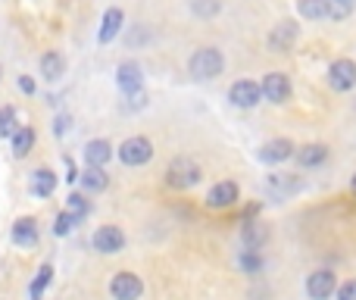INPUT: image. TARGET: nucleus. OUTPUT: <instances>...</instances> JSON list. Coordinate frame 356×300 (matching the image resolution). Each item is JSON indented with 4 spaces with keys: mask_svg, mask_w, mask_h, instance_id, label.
<instances>
[{
    "mask_svg": "<svg viewBox=\"0 0 356 300\" xmlns=\"http://www.w3.org/2000/svg\"><path fill=\"white\" fill-rule=\"evenodd\" d=\"M225 72V54L213 44H203L188 56V75L194 81H213Z\"/></svg>",
    "mask_w": 356,
    "mask_h": 300,
    "instance_id": "f257e3e1",
    "label": "nucleus"
},
{
    "mask_svg": "<svg viewBox=\"0 0 356 300\" xmlns=\"http://www.w3.org/2000/svg\"><path fill=\"white\" fill-rule=\"evenodd\" d=\"M266 241H269V226L259 219H244V226H241V244H244V251H263Z\"/></svg>",
    "mask_w": 356,
    "mask_h": 300,
    "instance_id": "dca6fc26",
    "label": "nucleus"
},
{
    "mask_svg": "<svg viewBox=\"0 0 356 300\" xmlns=\"http://www.w3.org/2000/svg\"><path fill=\"white\" fill-rule=\"evenodd\" d=\"M222 10V0H191V13L197 19H216Z\"/></svg>",
    "mask_w": 356,
    "mask_h": 300,
    "instance_id": "bb28decb",
    "label": "nucleus"
},
{
    "mask_svg": "<svg viewBox=\"0 0 356 300\" xmlns=\"http://www.w3.org/2000/svg\"><path fill=\"white\" fill-rule=\"evenodd\" d=\"M16 88L25 94V97H31V94L38 91V88H35V79H31V75H19V79H16Z\"/></svg>",
    "mask_w": 356,
    "mask_h": 300,
    "instance_id": "72a5a7b5",
    "label": "nucleus"
},
{
    "mask_svg": "<svg viewBox=\"0 0 356 300\" xmlns=\"http://www.w3.org/2000/svg\"><path fill=\"white\" fill-rule=\"evenodd\" d=\"M338 291V276L332 269H316L313 276L307 278V294L309 300H328Z\"/></svg>",
    "mask_w": 356,
    "mask_h": 300,
    "instance_id": "f8f14e48",
    "label": "nucleus"
},
{
    "mask_svg": "<svg viewBox=\"0 0 356 300\" xmlns=\"http://www.w3.org/2000/svg\"><path fill=\"white\" fill-rule=\"evenodd\" d=\"M294 153H297V148H294V141H291V138H272V141H266L263 148L257 150V157H259V163L275 166V163L291 159Z\"/></svg>",
    "mask_w": 356,
    "mask_h": 300,
    "instance_id": "9b49d317",
    "label": "nucleus"
},
{
    "mask_svg": "<svg viewBox=\"0 0 356 300\" xmlns=\"http://www.w3.org/2000/svg\"><path fill=\"white\" fill-rule=\"evenodd\" d=\"M353 6H356V0H328V16L332 19H347L353 13Z\"/></svg>",
    "mask_w": 356,
    "mask_h": 300,
    "instance_id": "7c9ffc66",
    "label": "nucleus"
},
{
    "mask_svg": "<svg viewBox=\"0 0 356 300\" xmlns=\"http://www.w3.org/2000/svg\"><path fill=\"white\" fill-rule=\"evenodd\" d=\"M241 197V188L234 182H216L213 188L207 191V207L209 210H228L234 207Z\"/></svg>",
    "mask_w": 356,
    "mask_h": 300,
    "instance_id": "4468645a",
    "label": "nucleus"
},
{
    "mask_svg": "<svg viewBox=\"0 0 356 300\" xmlns=\"http://www.w3.org/2000/svg\"><path fill=\"white\" fill-rule=\"evenodd\" d=\"M94 251L104 253V257H116V253L125 251V232L119 226H100L91 238Z\"/></svg>",
    "mask_w": 356,
    "mask_h": 300,
    "instance_id": "6e6552de",
    "label": "nucleus"
},
{
    "mask_svg": "<svg viewBox=\"0 0 356 300\" xmlns=\"http://www.w3.org/2000/svg\"><path fill=\"white\" fill-rule=\"evenodd\" d=\"M54 191H56V172L50 169V166H41V169L31 172V194L47 200Z\"/></svg>",
    "mask_w": 356,
    "mask_h": 300,
    "instance_id": "a211bd4d",
    "label": "nucleus"
},
{
    "mask_svg": "<svg viewBox=\"0 0 356 300\" xmlns=\"http://www.w3.org/2000/svg\"><path fill=\"white\" fill-rule=\"evenodd\" d=\"M294 159L303 169H316V166H322L328 159V148L325 144H303V148H297Z\"/></svg>",
    "mask_w": 356,
    "mask_h": 300,
    "instance_id": "412c9836",
    "label": "nucleus"
},
{
    "mask_svg": "<svg viewBox=\"0 0 356 300\" xmlns=\"http://www.w3.org/2000/svg\"><path fill=\"white\" fill-rule=\"evenodd\" d=\"M297 38H300V25H297L294 19H282V22L269 31L266 44H269L272 54H288V50L297 44Z\"/></svg>",
    "mask_w": 356,
    "mask_h": 300,
    "instance_id": "1a4fd4ad",
    "label": "nucleus"
},
{
    "mask_svg": "<svg viewBox=\"0 0 356 300\" xmlns=\"http://www.w3.org/2000/svg\"><path fill=\"white\" fill-rule=\"evenodd\" d=\"M238 266L247 272V276H257V272L263 269V253H259V251H241Z\"/></svg>",
    "mask_w": 356,
    "mask_h": 300,
    "instance_id": "cd10ccee",
    "label": "nucleus"
},
{
    "mask_svg": "<svg viewBox=\"0 0 356 300\" xmlns=\"http://www.w3.org/2000/svg\"><path fill=\"white\" fill-rule=\"evenodd\" d=\"M10 241L16 247H35L38 244V219L35 216H19L10 228Z\"/></svg>",
    "mask_w": 356,
    "mask_h": 300,
    "instance_id": "f3484780",
    "label": "nucleus"
},
{
    "mask_svg": "<svg viewBox=\"0 0 356 300\" xmlns=\"http://www.w3.org/2000/svg\"><path fill=\"white\" fill-rule=\"evenodd\" d=\"M154 141L150 138H144V135H131V138H125L122 144H119V150H116V157H119V163L122 166H131V169H138V166H147L150 159H154Z\"/></svg>",
    "mask_w": 356,
    "mask_h": 300,
    "instance_id": "7ed1b4c3",
    "label": "nucleus"
},
{
    "mask_svg": "<svg viewBox=\"0 0 356 300\" xmlns=\"http://www.w3.org/2000/svg\"><path fill=\"white\" fill-rule=\"evenodd\" d=\"M228 100H232V106H238V110H253V106H259V100H263V88L253 79H238L228 88Z\"/></svg>",
    "mask_w": 356,
    "mask_h": 300,
    "instance_id": "423d86ee",
    "label": "nucleus"
},
{
    "mask_svg": "<svg viewBox=\"0 0 356 300\" xmlns=\"http://www.w3.org/2000/svg\"><path fill=\"white\" fill-rule=\"evenodd\" d=\"M266 188H269V194L272 197H291V194H297V191L303 188V182L297 175H288V172H284V175H269L266 178Z\"/></svg>",
    "mask_w": 356,
    "mask_h": 300,
    "instance_id": "6ab92c4d",
    "label": "nucleus"
},
{
    "mask_svg": "<svg viewBox=\"0 0 356 300\" xmlns=\"http://www.w3.org/2000/svg\"><path fill=\"white\" fill-rule=\"evenodd\" d=\"M110 297L113 300H141L144 297V282L135 272H116L110 282Z\"/></svg>",
    "mask_w": 356,
    "mask_h": 300,
    "instance_id": "9d476101",
    "label": "nucleus"
},
{
    "mask_svg": "<svg viewBox=\"0 0 356 300\" xmlns=\"http://www.w3.org/2000/svg\"><path fill=\"white\" fill-rule=\"evenodd\" d=\"M66 210H69V213H72L75 216V219H85V216L88 213H91V203H88V197L85 194H69V203H66Z\"/></svg>",
    "mask_w": 356,
    "mask_h": 300,
    "instance_id": "c756f323",
    "label": "nucleus"
},
{
    "mask_svg": "<svg viewBox=\"0 0 356 300\" xmlns=\"http://www.w3.org/2000/svg\"><path fill=\"white\" fill-rule=\"evenodd\" d=\"M38 75H41L44 81H60L63 75H66V56L60 54V50H44L41 60H38Z\"/></svg>",
    "mask_w": 356,
    "mask_h": 300,
    "instance_id": "2eb2a0df",
    "label": "nucleus"
},
{
    "mask_svg": "<svg viewBox=\"0 0 356 300\" xmlns=\"http://www.w3.org/2000/svg\"><path fill=\"white\" fill-rule=\"evenodd\" d=\"M259 88H263V100H269V104H275V106L288 104L291 94H294V85H291L288 72H266Z\"/></svg>",
    "mask_w": 356,
    "mask_h": 300,
    "instance_id": "39448f33",
    "label": "nucleus"
},
{
    "mask_svg": "<svg viewBox=\"0 0 356 300\" xmlns=\"http://www.w3.org/2000/svg\"><path fill=\"white\" fill-rule=\"evenodd\" d=\"M116 88L125 97H135L144 91V69L138 60H122L116 66Z\"/></svg>",
    "mask_w": 356,
    "mask_h": 300,
    "instance_id": "20e7f679",
    "label": "nucleus"
},
{
    "mask_svg": "<svg viewBox=\"0 0 356 300\" xmlns=\"http://www.w3.org/2000/svg\"><path fill=\"white\" fill-rule=\"evenodd\" d=\"M113 157V144L106 141V138H91V141L85 144V163L88 166H100L104 169L106 163H110Z\"/></svg>",
    "mask_w": 356,
    "mask_h": 300,
    "instance_id": "aec40b11",
    "label": "nucleus"
},
{
    "mask_svg": "<svg viewBox=\"0 0 356 300\" xmlns=\"http://www.w3.org/2000/svg\"><path fill=\"white\" fill-rule=\"evenodd\" d=\"M350 184H353V191H356V175H353V182H350Z\"/></svg>",
    "mask_w": 356,
    "mask_h": 300,
    "instance_id": "c9c22d12",
    "label": "nucleus"
},
{
    "mask_svg": "<svg viewBox=\"0 0 356 300\" xmlns=\"http://www.w3.org/2000/svg\"><path fill=\"white\" fill-rule=\"evenodd\" d=\"M79 178H81V172L75 169V163L66 157V182H69V184H75V182H79Z\"/></svg>",
    "mask_w": 356,
    "mask_h": 300,
    "instance_id": "f704fd0d",
    "label": "nucleus"
},
{
    "mask_svg": "<svg viewBox=\"0 0 356 300\" xmlns=\"http://www.w3.org/2000/svg\"><path fill=\"white\" fill-rule=\"evenodd\" d=\"M75 226H79V219H75L69 210H63V213L54 219V235H56V238H66V235H72Z\"/></svg>",
    "mask_w": 356,
    "mask_h": 300,
    "instance_id": "c85d7f7f",
    "label": "nucleus"
},
{
    "mask_svg": "<svg viewBox=\"0 0 356 300\" xmlns=\"http://www.w3.org/2000/svg\"><path fill=\"white\" fill-rule=\"evenodd\" d=\"M19 129H22V125H19L16 110H13V106H0V138H13Z\"/></svg>",
    "mask_w": 356,
    "mask_h": 300,
    "instance_id": "a878e982",
    "label": "nucleus"
},
{
    "mask_svg": "<svg viewBox=\"0 0 356 300\" xmlns=\"http://www.w3.org/2000/svg\"><path fill=\"white\" fill-rule=\"evenodd\" d=\"M334 300H356V278L353 282H344L338 291H334Z\"/></svg>",
    "mask_w": 356,
    "mask_h": 300,
    "instance_id": "473e14b6",
    "label": "nucleus"
},
{
    "mask_svg": "<svg viewBox=\"0 0 356 300\" xmlns=\"http://www.w3.org/2000/svg\"><path fill=\"white\" fill-rule=\"evenodd\" d=\"M200 178H203L200 166H197V159H191V157H175L172 163L166 166V184L169 188H175V191L194 188Z\"/></svg>",
    "mask_w": 356,
    "mask_h": 300,
    "instance_id": "f03ea898",
    "label": "nucleus"
},
{
    "mask_svg": "<svg viewBox=\"0 0 356 300\" xmlns=\"http://www.w3.org/2000/svg\"><path fill=\"white\" fill-rule=\"evenodd\" d=\"M50 282H54V266L44 263L41 269H38V276L31 278V285H29V297H31V300H41V297H44V291L50 288Z\"/></svg>",
    "mask_w": 356,
    "mask_h": 300,
    "instance_id": "b1692460",
    "label": "nucleus"
},
{
    "mask_svg": "<svg viewBox=\"0 0 356 300\" xmlns=\"http://www.w3.org/2000/svg\"><path fill=\"white\" fill-rule=\"evenodd\" d=\"M328 85L338 94H347L356 88V63L350 56H341V60H334L332 66H328Z\"/></svg>",
    "mask_w": 356,
    "mask_h": 300,
    "instance_id": "0eeeda50",
    "label": "nucleus"
},
{
    "mask_svg": "<svg viewBox=\"0 0 356 300\" xmlns=\"http://www.w3.org/2000/svg\"><path fill=\"white\" fill-rule=\"evenodd\" d=\"M79 182L88 194H104L106 184H110V175H106V169H100V166H88V169L81 172Z\"/></svg>",
    "mask_w": 356,
    "mask_h": 300,
    "instance_id": "4be33fe9",
    "label": "nucleus"
},
{
    "mask_svg": "<svg viewBox=\"0 0 356 300\" xmlns=\"http://www.w3.org/2000/svg\"><path fill=\"white\" fill-rule=\"evenodd\" d=\"M13 141V157H29L31 150H35V129H29V125H22V129L16 132V135L10 138Z\"/></svg>",
    "mask_w": 356,
    "mask_h": 300,
    "instance_id": "5701e85b",
    "label": "nucleus"
},
{
    "mask_svg": "<svg viewBox=\"0 0 356 300\" xmlns=\"http://www.w3.org/2000/svg\"><path fill=\"white\" fill-rule=\"evenodd\" d=\"M297 13H300V19L319 22L328 16V0H297Z\"/></svg>",
    "mask_w": 356,
    "mask_h": 300,
    "instance_id": "393cba45",
    "label": "nucleus"
},
{
    "mask_svg": "<svg viewBox=\"0 0 356 300\" xmlns=\"http://www.w3.org/2000/svg\"><path fill=\"white\" fill-rule=\"evenodd\" d=\"M125 29V13L122 6H110V10L104 13V19H100V29H97V44H113L119 35H122Z\"/></svg>",
    "mask_w": 356,
    "mask_h": 300,
    "instance_id": "ddd939ff",
    "label": "nucleus"
},
{
    "mask_svg": "<svg viewBox=\"0 0 356 300\" xmlns=\"http://www.w3.org/2000/svg\"><path fill=\"white\" fill-rule=\"evenodd\" d=\"M69 129H72V113H56V116H54V135L56 138H66Z\"/></svg>",
    "mask_w": 356,
    "mask_h": 300,
    "instance_id": "2f4dec72",
    "label": "nucleus"
}]
</instances>
